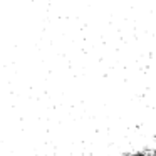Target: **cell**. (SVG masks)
<instances>
[{
  "label": "cell",
  "mask_w": 156,
  "mask_h": 156,
  "mask_svg": "<svg viewBox=\"0 0 156 156\" xmlns=\"http://www.w3.org/2000/svg\"><path fill=\"white\" fill-rule=\"evenodd\" d=\"M126 156H156V148H143L138 151L128 153Z\"/></svg>",
  "instance_id": "cell-1"
}]
</instances>
